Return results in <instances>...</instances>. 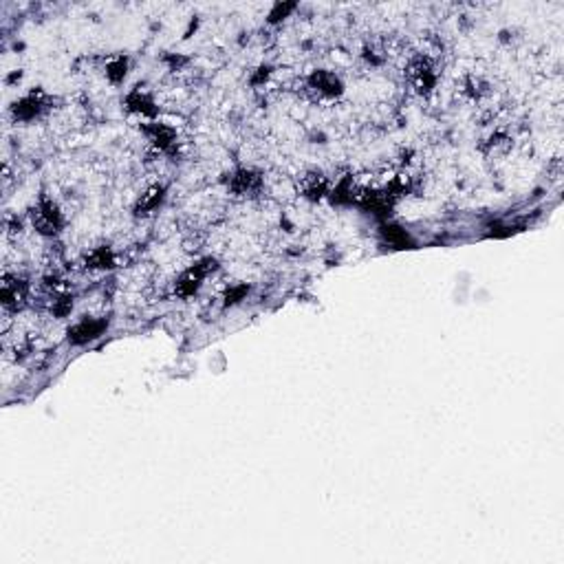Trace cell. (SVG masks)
I'll list each match as a JSON object with an SVG mask.
<instances>
[{
	"label": "cell",
	"mask_w": 564,
	"mask_h": 564,
	"mask_svg": "<svg viewBox=\"0 0 564 564\" xmlns=\"http://www.w3.org/2000/svg\"><path fill=\"white\" fill-rule=\"evenodd\" d=\"M60 225H62V214H60L53 201H43V203L33 210V227L40 234L53 236L60 230Z\"/></svg>",
	"instance_id": "6da1fadb"
},
{
	"label": "cell",
	"mask_w": 564,
	"mask_h": 564,
	"mask_svg": "<svg viewBox=\"0 0 564 564\" xmlns=\"http://www.w3.org/2000/svg\"><path fill=\"white\" fill-rule=\"evenodd\" d=\"M309 89H313L320 97H335V95L342 93L339 79L331 71H315L309 77Z\"/></svg>",
	"instance_id": "7a4b0ae2"
},
{
	"label": "cell",
	"mask_w": 564,
	"mask_h": 564,
	"mask_svg": "<svg viewBox=\"0 0 564 564\" xmlns=\"http://www.w3.org/2000/svg\"><path fill=\"white\" fill-rule=\"evenodd\" d=\"M104 331V322H99V320H82V322H77V325L69 331V337L75 342V344H84V342H91L95 337H99Z\"/></svg>",
	"instance_id": "3957f363"
},
{
	"label": "cell",
	"mask_w": 564,
	"mask_h": 564,
	"mask_svg": "<svg viewBox=\"0 0 564 564\" xmlns=\"http://www.w3.org/2000/svg\"><path fill=\"white\" fill-rule=\"evenodd\" d=\"M164 201V188L161 186H152L146 194H141L139 205H137V214H150L159 208V203Z\"/></svg>",
	"instance_id": "277c9868"
},
{
	"label": "cell",
	"mask_w": 564,
	"mask_h": 564,
	"mask_svg": "<svg viewBox=\"0 0 564 564\" xmlns=\"http://www.w3.org/2000/svg\"><path fill=\"white\" fill-rule=\"evenodd\" d=\"M106 77L111 79V82H122V79L126 77V57H115L108 62L106 67Z\"/></svg>",
	"instance_id": "5b68a950"
}]
</instances>
